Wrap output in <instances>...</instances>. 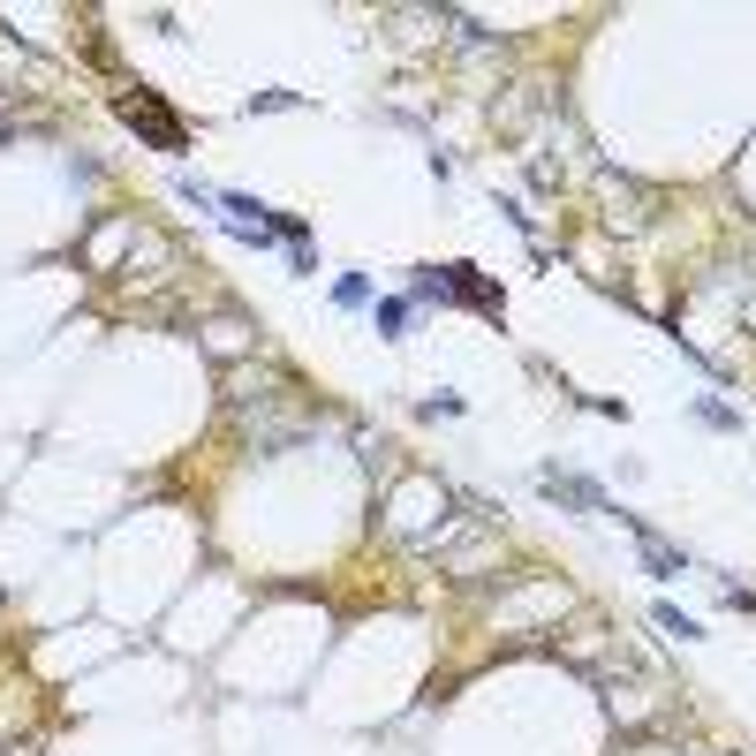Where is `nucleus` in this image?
Listing matches in <instances>:
<instances>
[{
	"label": "nucleus",
	"mask_w": 756,
	"mask_h": 756,
	"mask_svg": "<svg viewBox=\"0 0 756 756\" xmlns=\"http://www.w3.org/2000/svg\"><path fill=\"white\" fill-rule=\"evenodd\" d=\"M121 114L137 121V129H144V137L159 144V152H182V129H174V121L159 114V106H144V99H121Z\"/></svg>",
	"instance_id": "f257e3e1"
},
{
	"label": "nucleus",
	"mask_w": 756,
	"mask_h": 756,
	"mask_svg": "<svg viewBox=\"0 0 756 756\" xmlns=\"http://www.w3.org/2000/svg\"><path fill=\"white\" fill-rule=\"evenodd\" d=\"M545 499H560V507H583V515H598V507H605V492H598V484L552 477V469H545Z\"/></svg>",
	"instance_id": "f03ea898"
},
{
	"label": "nucleus",
	"mask_w": 756,
	"mask_h": 756,
	"mask_svg": "<svg viewBox=\"0 0 756 756\" xmlns=\"http://www.w3.org/2000/svg\"><path fill=\"white\" fill-rule=\"evenodd\" d=\"M371 326L386 333V341H401V333H409V303H401V295H386V303L371 310Z\"/></svg>",
	"instance_id": "7ed1b4c3"
},
{
	"label": "nucleus",
	"mask_w": 756,
	"mask_h": 756,
	"mask_svg": "<svg viewBox=\"0 0 756 756\" xmlns=\"http://www.w3.org/2000/svg\"><path fill=\"white\" fill-rule=\"evenodd\" d=\"M333 303H341V310H363V303H371V280H363V273H341V280H333Z\"/></svg>",
	"instance_id": "20e7f679"
},
{
	"label": "nucleus",
	"mask_w": 756,
	"mask_h": 756,
	"mask_svg": "<svg viewBox=\"0 0 756 756\" xmlns=\"http://www.w3.org/2000/svg\"><path fill=\"white\" fill-rule=\"evenodd\" d=\"M658 628H666V636H681V643H696V636H704V628H696V620H688L681 605H658Z\"/></svg>",
	"instance_id": "39448f33"
}]
</instances>
